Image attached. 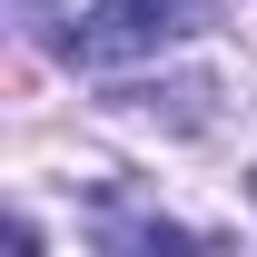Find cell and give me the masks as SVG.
Segmentation results:
<instances>
[{
	"mask_svg": "<svg viewBox=\"0 0 257 257\" xmlns=\"http://www.w3.org/2000/svg\"><path fill=\"white\" fill-rule=\"evenodd\" d=\"M188 30H208V0H89V20L60 40V60L89 79H128V69L168 60Z\"/></svg>",
	"mask_w": 257,
	"mask_h": 257,
	"instance_id": "6da1fadb",
	"label": "cell"
}]
</instances>
